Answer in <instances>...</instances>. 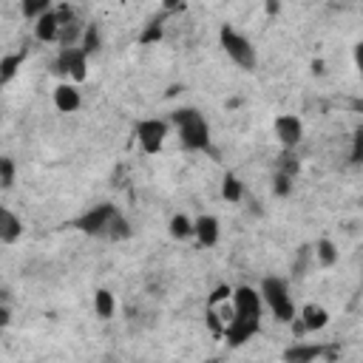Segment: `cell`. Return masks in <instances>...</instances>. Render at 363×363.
I'll list each match as a JSON object with an SVG mask.
<instances>
[{"label":"cell","instance_id":"obj_22","mask_svg":"<svg viewBox=\"0 0 363 363\" xmlns=\"http://www.w3.org/2000/svg\"><path fill=\"white\" fill-rule=\"evenodd\" d=\"M79 45H82L88 54H96V51H99L102 37H99V26H96V23H91V26L82 28V34H79Z\"/></svg>","mask_w":363,"mask_h":363},{"label":"cell","instance_id":"obj_29","mask_svg":"<svg viewBox=\"0 0 363 363\" xmlns=\"http://www.w3.org/2000/svg\"><path fill=\"white\" fill-rule=\"evenodd\" d=\"M9 320H11V318H9V303H3V306H0V323L9 326Z\"/></svg>","mask_w":363,"mask_h":363},{"label":"cell","instance_id":"obj_24","mask_svg":"<svg viewBox=\"0 0 363 363\" xmlns=\"http://www.w3.org/2000/svg\"><path fill=\"white\" fill-rule=\"evenodd\" d=\"M233 289H235V286H230V284H221V286H216V289L210 292V298H207V306H218V303H227V301L233 298Z\"/></svg>","mask_w":363,"mask_h":363},{"label":"cell","instance_id":"obj_8","mask_svg":"<svg viewBox=\"0 0 363 363\" xmlns=\"http://www.w3.org/2000/svg\"><path fill=\"white\" fill-rule=\"evenodd\" d=\"M272 133L284 150H295L303 139V122L295 113H278L272 119Z\"/></svg>","mask_w":363,"mask_h":363},{"label":"cell","instance_id":"obj_20","mask_svg":"<svg viewBox=\"0 0 363 363\" xmlns=\"http://www.w3.org/2000/svg\"><path fill=\"white\" fill-rule=\"evenodd\" d=\"M23 17L26 20H31V23H37L40 17H45L48 11H54V6H51V0H23Z\"/></svg>","mask_w":363,"mask_h":363},{"label":"cell","instance_id":"obj_19","mask_svg":"<svg viewBox=\"0 0 363 363\" xmlns=\"http://www.w3.org/2000/svg\"><path fill=\"white\" fill-rule=\"evenodd\" d=\"M337 258H340V252L335 250V244H332L329 238H320V241L315 244V261H318L320 267H335Z\"/></svg>","mask_w":363,"mask_h":363},{"label":"cell","instance_id":"obj_7","mask_svg":"<svg viewBox=\"0 0 363 363\" xmlns=\"http://www.w3.org/2000/svg\"><path fill=\"white\" fill-rule=\"evenodd\" d=\"M167 133H170V125L164 119H159V116H145V119H139L133 125V139L147 156H153V153H159L164 147Z\"/></svg>","mask_w":363,"mask_h":363},{"label":"cell","instance_id":"obj_23","mask_svg":"<svg viewBox=\"0 0 363 363\" xmlns=\"http://www.w3.org/2000/svg\"><path fill=\"white\" fill-rule=\"evenodd\" d=\"M0 187L3 190H11L14 187V159L11 156H3L0 159Z\"/></svg>","mask_w":363,"mask_h":363},{"label":"cell","instance_id":"obj_11","mask_svg":"<svg viewBox=\"0 0 363 363\" xmlns=\"http://www.w3.org/2000/svg\"><path fill=\"white\" fill-rule=\"evenodd\" d=\"M60 31H62V17H60L57 9L34 23V37L40 43H60Z\"/></svg>","mask_w":363,"mask_h":363},{"label":"cell","instance_id":"obj_18","mask_svg":"<svg viewBox=\"0 0 363 363\" xmlns=\"http://www.w3.org/2000/svg\"><path fill=\"white\" fill-rule=\"evenodd\" d=\"M133 235V227H130V221L125 218V213L119 210L116 213V218L111 221V227H108V235L105 238H111V241H128Z\"/></svg>","mask_w":363,"mask_h":363},{"label":"cell","instance_id":"obj_1","mask_svg":"<svg viewBox=\"0 0 363 363\" xmlns=\"http://www.w3.org/2000/svg\"><path fill=\"white\" fill-rule=\"evenodd\" d=\"M264 318V298L255 286L241 284L233 289V320L224 329V340L230 346H244L261 332Z\"/></svg>","mask_w":363,"mask_h":363},{"label":"cell","instance_id":"obj_2","mask_svg":"<svg viewBox=\"0 0 363 363\" xmlns=\"http://www.w3.org/2000/svg\"><path fill=\"white\" fill-rule=\"evenodd\" d=\"M173 125L184 150H207L210 147V122L196 108H179L173 113Z\"/></svg>","mask_w":363,"mask_h":363},{"label":"cell","instance_id":"obj_15","mask_svg":"<svg viewBox=\"0 0 363 363\" xmlns=\"http://www.w3.org/2000/svg\"><path fill=\"white\" fill-rule=\"evenodd\" d=\"M23 60H26V54H20V51H9L0 57V85H9L17 77V71L23 68Z\"/></svg>","mask_w":363,"mask_h":363},{"label":"cell","instance_id":"obj_10","mask_svg":"<svg viewBox=\"0 0 363 363\" xmlns=\"http://www.w3.org/2000/svg\"><path fill=\"white\" fill-rule=\"evenodd\" d=\"M298 320L303 323V332H320L329 326V309L320 306V303H303L301 312H298Z\"/></svg>","mask_w":363,"mask_h":363},{"label":"cell","instance_id":"obj_14","mask_svg":"<svg viewBox=\"0 0 363 363\" xmlns=\"http://www.w3.org/2000/svg\"><path fill=\"white\" fill-rule=\"evenodd\" d=\"M167 233H170V238H176V241H187V238L196 235V218H190V216H184V213H176V216L170 218V224H167Z\"/></svg>","mask_w":363,"mask_h":363},{"label":"cell","instance_id":"obj_13","mask_svg":"<svg viewBox=\"0 0 363 363\" xmlns=\"http://www.w3.org/2000/svg\"><path fill=\"white\" fill-rule=\"evenodd\" d=\"M23 235V218L11 207H0V241L14 244Z\"/></svg>","mask_w":363,"mask_h":363},{"label":"cell","instance_id":"obj_21","mask_svg":"<svg viewBox=\"0 0 363 363\" xmlns=\"http://www.w3.org/2000/svg\"><path fill=\"white\" fill-rule=\"evenodd\" d=\"M221 196H224V201H230V204L241 201V199H244V184H241V179L233 176V173H227L224 182H221Z\"/></svg>","mask_w":363,"mask_h":363},{"label":"cell","instance_id":"obj_3","mask_svg":"<svg viewBox=\"0 0 363 363\" xmlns=\"http://www.w3.org/2000/svg\"><path fill=\"white\" fill-rule=\"evenodd\" d=\"M258 292L264 298V309H269L275 320H281V323H292L295 320V301L289 295V281L286 278L267 275L258 284Z\"/></svg>","mask_w":363,"mask_h":363},{"label":"cell","instance_id":"obj_9","mask_svg":"<svg viewBox=\"0 0 363 363\" xmlns=\"http://www.w3.org/2000/svg\"><path fill=\"white\" fill-rule=\"evenodd\" d=\"M79 105H82V94H79V88L74 82H60L54 88V108L60 113H77Z\"/></svg>","mask_w":363,"mask_h":363},{"label":"cell","instance_id":"obj_6","mask_svg":"<svg viewBox=\"0 0 363 363\" xmlns=\"http://www.w3.org/2000/svg\"><path fill=\"white\" fill-rule=\"evenodd\" d=\"M116 213H119V207H116V204H111V201H102V204H96V207L85 210L82 216H77V218L71 221V227H74V230H79L82 235L105 238V235H108V227H111V221L116 218Z\"/></svg>","mask_w":363,"mask_h":363},{"label":"cell","instance_id":"obj_5","mask_svg":"<svg viewBox=\"0 0 363 363\" xmlns=\"http://www.w3.org/2000/svg\"><path fill=\"white\" fill-rule=\"evenodd\" d=\"M88 60L91 54L82 45H60L54 57V71L62 77V82H82L88 77Z\"/></svg>","mask_w":363,"mask_h":363},{"label":"cell","instance_id":"obj_17","mask_svg":"<svg viewBox=\"0 0 363 363\" xmlns=\"http://www.w3.org/2000/svg\"><path fill=\"white\" fill-rule=\"evenodd\" d=\"M318 354H320V346H315V343H295L292 349H286L284 360L286 363H312Z\"/></svg>","mask_w":363,"mask_h":363},{"label":"cell","instance_id":"obj_26","mask_svg":"<svg viewBox=\"0 0 363 363\" xmlns=\"http://www.w3.org/2000/svg\"><path fill=\"white\" fill-rule=\"evenodd\" d=\"M156 40H162V23L159 20H153V23H147V28L142 31V37H139V43H156Z\"/></svg>","mask_w":363,"mask_h":363},{"label":"cell","instance_id":"obj_25","mask_svg":"<svg viewBox=\"0 0 363 363\" xmlns=\"http://www.w3.org/2000/svg\"><path fill=\"white\" fill-rule=\"evenodd\" d=\"M349 162H352V164H363V128H357V130H354V136H352Z\"/></svg>","mask_w":363,"mask_h":363},{"label":"cell","instance_id":"obj_12","mask_svg":"<svg viewBox=\"0 0 363 363\" xmlns=\"http://www.w3.org/2000/svg\"><path fill=\"white\" fill-rule=\"evenodd\" d=\"M218 238H221V224H218V218L216 216H199L196 218V241L201 244V247H216L218 244Z\"/></svg>","mask_w":363,"mask_h":363},{"label":"cell","instance_id":"obj_27","mask_svg":"<svg viewBox=\"0 0 363 363\" xmlns=\"http://www.w3.org/2000/svg\"><path fill=\"white\" fill-rule=\"evenodd\" d=\"M272 190H275L278 196H286V193L292 190V176H284V173H275V184H272Z\"/></svg>","mask_w":363,"mask_h":363},{"label":"cell","instance_id":"obj_4","mask_svg":"<svg viewBox=\"0 0 363 363\" xmlns=\"http://www.w3.org/2000/svg\"><path fill=\"white\" fill-rule=\"evenodd\" d=\"M218 45H221V51H224L238 68L252 71V68L258 65V51H255V45H252V40H250L244 31H238L235 26L224 23V26L218 28Z\"/></svg>","mask_w":363,"mask_h":363},{"label":"cell","instance_id":"obj_16","mask_svg":"<svg viewBox=\"0 0 363 363\" xmlns=\"http://www.w3.org/2000/svg\"><path fill=\"white\" fill-rule=\"evenodd\" d=\"M94 312H96V318H102V320H108V318H113V312H116V295L111 292V289H96L94 292Z\"/></svg>","mask_w":363,"mask_h":363},{"label":"cell","instance_id":"obj_28","mask_svg":"<svg viewBox=\"0 0 363 363\" xmlns=\"http://www.w3.org/2000/svg\"><path fill=\"white\" fill-rule=\"evenodd\" d=\"M352 60H354V68L363 74V40L354 43V51H352Z\"/></svg>","mask_w":363,"mask_h":363}]
</instances>
